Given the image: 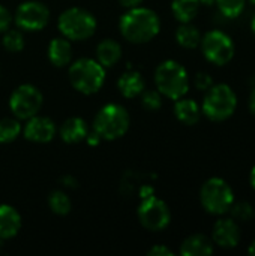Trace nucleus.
<instances>
[{"label":"nucleus","instance_id":"nucleus-1","mask_svg":"<svg viewBox=\"0 0 255 256\" xmlns=\"http://www.w3.org/2000/svg\"><path fill=\"white\" fill-rule=\"evenodd\" d=\"M119 28L122 36L132 44H146L161 30L158 14L149 8H131L120 16Z\"/></svg>","mask_w":255,"mask_h":256},{"label":"nucleus","instance_id":"nucleus-2","mask_svg":"<svg viewBox=\"0 0 255 256\" xmlns=\"http://www.w3.org/2000/svg\"><path fill=\"white\" fill-rule=\"evenodd\" d=\"M155 84L162 96L177 100L189 90L188 70L176 60H165L155 70Z\"/></svg>","mask_w":255,"mask_h":256},{"label":"nucleus","instance_id":"nucleus-3","mask_svg":"<svg viewBox=\"0 0 255 256\" xmlns=\"http://www.w3.org/2000/svg\"><path fill=\"white\" fill-rule=\"evenodd\" d=\"M237 108V94L228 84H213L204 94L201 114L210 122L219 123L228 120Z\"/></svg>","mask_w":255,"mask_h":256},{"label":"nucleus","instance_id":"nucleus-4","mask_svg":"<svg viewBox=\"0 0 255 256\" xmlns=\"http://www.w3.org/2000/svg\"><path fill=\"white\" fill-rule=\"evenodd\" d=\"M69 81L77 92L83 94H93L104 86L105 68L98 60L89 57L78 58L69 68Z\"/></svg>","mask_w":255,"mask_h":256},{"label":"nucleus","instance_id":"nucleus-5","mask_svg":"<svg viewBox=\"0 0 255 256\" xmlns=\"http://www.w3.org/2000/svg\"><path fill=\"white\" fill-rule=\"evenodd\" d=\"M129 114L125 106L119 104H108L102 106L95 120H93V130L101 136V140L113 141L122 138L129 129Z\"/></svg>","mask_w":255,"mask_h":256},{"label":"nucleus","instance_id":"nucleus-6","mask_svg":"<svg viewBox=\"0 0 255 256\" xmlns=\"http://www.w3.org/2000/svg\"><path fill=\"white\" fill-rule=\"evenodd\" d=\"M234 201L236 200L231 186L221 177H212L206 180L200 189V202L209 214L222 216L228 213Z\"/></svg>","mask_w":255,"mask_h":256},{"label":"nucleus","instance_id":"nucleus-7","mask_svg":"<svg viewBox=\"0 0 255 256\" xmlns=\"http://www.w3.org/2000/svg\"><path fill=\"white\" fill-rule=\"evenodd\" d=\"M57 26L63 38L69 40H84L93 36L96 20L83 8H69L60 14Z\"/></svg>","mask_w":255,"mask_h":256},{"label":"nucleus","instance_id":"nucleus-8","mask_svg":"<svg viewBox=\"0 0 255 256\" xmlns=\"http://www.w3.org/2000/svg\"><path fill=\"white\" fill-rule=\"evenodd\" d=\"M200 46L204 58L215 66L228 64L236 54L233 39L222 30L207 32L204 36H201Z\"/></svg>","mask_w":255,"mask_h":256},{"label":"nucleus","instance_id":"nucleus-9","mask_svg":"<svg viewBox=\"0 0 255 256\" xmlns=\"http://www.w3.org/2000/svg\"><path fill=\"white\" fill-rule=\"evenodd\" d=\"M42 102L44 96L38 87L33 84H21L12 92L9 108L18 120H27L39 112Z\"/></svg>","mask_w":255,"mask_h":256},{"label":"nucleus","instance_id":"nucleus-10","mask_svg":"<svg viewBox=\"0 0 255 256\" xmlns=\"http://www.w3.org/2000/svg\"><path fill=\"white\" fill-rule=\"evenodd\" d=\"M137 214L140 224L146 230L153 232L165 230L171 222V213L168 206L162 200L155 196V194L141 200Z\"/></svg>","mask_w":255,"mask_h":256},{"label":"nucleus","instance_id":"nucleus-11","mask_svg":"<svg viewBox=\"0 0 255 256\" xmlns=\"http://www.w3.org/2000/svg\"><path fill=\"white\" fill-rule=\"evenodd\" d=\"M15 24L24 32H39L50 21V9L38 0L21 3L15 10Z\"/></svg>","mask_w":255,"mask_h":256},{"label":"nucleus","instance_id":"nucleus-12","mask_svg":"<svg viewBox=\"0 0 255 256\" xmlns=\"http://www.w3.org/2000/svg\"><path fill=\"white\" fill-rule=\"evenodd\" d=\"M242 232L239 224L231 218H221L212 228V242L221 249H234L239 246Z\"/></svg>","mask_w":255,"mask_h":256},{"label":"nucleus","instance_id":"nucleus-13","mask_svg":"<svg viewBox=\"0 0 255 256\" xmlns=\"http://www.w3.org/2000/svg\"><path fill=\"white\" fill-rule=\"evenodd\" d=\"M23 134H24L26 140H29L32 142L45 144L54 138L56 123L48 117H42V116L36 114V116L27 118V123L23 129Z\"/></svg>","mask_w":255,"mask_h":256},{"label":"nucleus","instance_id":"nucleus-14","mask_svg":"<svg viewBox=\"0 0 255 256\" xmlns=\"http://www.w3.org/2000/svg\"><path fill=\"white\" fill-rule=\"evenodd\" d=\"M21 230V216L12 206H0V240L15 237Z\"/></svg>","mask_w":255,"mask_h":256},{"label":"nucleus","instance_id":"nucleus-15","mask_svg":"<svg viewBox=\"0 0 255 256\" xmlns=\"http://www.w3.org/2000/svg\"><path fill=\"white\" fill-rule=\"evenodd\" d=\"M213 254V242L203 234H192L180 244V255L209 256Z\"/></svg>","mask_w":255,"mask_h":256},{"label":"nucleus","instance_id":"nucleus-16","mask_svg":"<svg viewBox=\"0 0 255 256\" xmlns=\"http://www.w3.org/2000/svg\"><path fill=\"white\" fill-rule=\"evenodd\" d=\"M89 134L87 123L81 117H69L60 128V138L66 144H78L86 140Z\"/></svg>","mask_w":255,"mask_h":256},{"label":"nucleus","instance_id":"nucleus-17","mask_svg":"<svg viewBox=\"0 0 255 256\" xmlns=\"http://www.w3.org/2000/svg\"><path fill=\"white\" fill-rule=\"evenodd\" d=\"M174 116L177 120L186 126H194L200 122L201 108L194 99H186L185 96L177 99L174 104Z\"/></svg>","mask_w":255,"mask_h":256},{"label":"nucleus","instance_id":"nucleus-18","mask_svg":"<svg viewBox=\"0 0 255 256\" xmlns=\"http://www.w3.org/2000/svg\"><path fill=\"white\" fill-rule=\"evenodd\" d=\"M48 58L56 68H63L72 60V45L66 38H54L48 45Z\"/></svg>","mask_w":255,"mask_h":256},{"label":"nucleus","instance_id":"nucleus-19","mask_svg":"<svg viewBox=\"0 0 255 256\" xmlns=\"http://www.w3.org/2000/svg\"><path fill=\"white\" fill-rule=\"evenodd\" d=\"M122 58V45L114 39H104L96 46V60L104 68H113Z\"/></svg>","mask_w":255,"mask_h":256},{"label":"nucleus","instance_id":"nucleus-20","mask_svg":"<svg viewBox=\"0 0 255 256\" xmlns=\"http://www.w3.org/2000/svg\"><path fill=\"white\" fill-rule=\"evenodd\" d=\"M117 88L128 99L137 98L144 90V80H143L140 72H137V70H126L117 80Z\"/></svg>","mask_w":255,"mask_h":256},{"label":"nucleus","instance_id":"nucleus-21","mask_svg":"<svg viewBox=\"0 0 255 256\" xmlns=\"http://www.w3.org/2000/svg\"><path fill=\"white\" fill-rule=\"evenodd\" d=\"M176 40L180 46L186 50H195L197 46H200L201 33L194 24L182 22L176 30Z\"/></svg>","mask_w":255,"mask_h":256},{"label":"nucleus","instance_id":"nucleus-22","mask_svg":"<svg viewBox=\"0 0 255 256\" xmlns=\"http://www.w3.org/2000/svg\"><path fill=\"white\" fill-rule=\"evenodd\" d=\"M200 4V0H173L171 12L179 22H191L197 16Z\"/></svg>","mask_w":255,"mask_h":256},{"label":"nucleus","instance_id":"nucleus-23","mask_svg":"<svg viewBox=\"0 0 255 256\" xmlns=\"http://www.w3.org/2000/svg\"><path fill=\"white\" fill-rule=\"evenodd\" d=\"M21 124L18 118L5 117L0 120V144H9L15 141L21 134Z\"/></svg>","mask_w":255,"mask_h":256},{"label":"nucleus","instance_id":"nucleus-24","mask_svg":"<svg viewBox=\"0 0 255 256\" xmlns=\"http://www.w3.org/2000/svg\"><path fill=\"white\" fill-rule=\"evenodd\" d=\"M48 206H50V210L59 216L68 214L71 212V207H72L69 196L62 190H53L48 195Z\"/></svg>","mask_w":255,"mask_h":256},{"label":"nucleus","instance_id":"nucleus-25","mask_svg":"<svg viewBox=\"0 0 255 256\" xmlns=\"http://www.w3.org/2000/svg\"><path fill=\"white\" fill-rule=\"evenodd\" d=\"M215 3L219 9V14L228 20L240 16L246 6V0H216Z\"/></svg>","mask_w":255,"mask_h":256},{"label":"nucleus","instance_id":"nucleus-26","mask_svg":"<svg viewBox=\"0 0 255 256\" xmlns=\"http://www.w3.org/2000/svg\"><path fill=\"white\" fill-rule=\"evenodd\" d=\"M228 213L231 214V219L236 222H249L255 218V210L251 202L246 201H234L230 207Z\"/></svg>","mask_w":255,"mask_h":256},{"label":"nucleus","instance_id":"nucleus-27","mask_svg":"<svg viewBox=\"0 0 255 256\" xmlns=\"http://www.w3.org/2000/svg\"><path fill=\"white\" fill-rule=\"evenodd\" d=\"M3 48L9 52H20L24 48V36L20 30L15 28H8L6 32H3Z\"/></svg>","mask_w":255,"mask_h":256},{"label":"nucleus","instance_id":"nucleus-28","mask_svg":"<svg viewBox=\"0 0 255 256\" xmlns=\"http://www.w3.org/2000/svg\"><path fill=\"white\" fill-rule=\"evenodd\" d=\"M141 105L147 111H156L162 106V94L158 90H143Z\"/></svg>","mask_w":255,"mask_h":256},{"label":"nucleus","instance_id":"nucleus-29","mask_svg":"<svg viewBox=\"0 0 255 256\" xmlns=\"http://www.w3.org/2000/svg\"><path fill=\"white\" fill-rule=\"evenodd\" d=\"M194 84H195V87H197L200 92H207V90L213 86V78H212L207 72H198V74L195 75Z\"/></svg>","mask_w":255,"mask_h":256},{"label":"nucleus","instance_id":"nucleus-30","mask_svg":"<svg viewBox=\"0 0 255 256\" xmlns=\"http://www.w3.org/2000/svg\"><path fill=\"white\" fill-rule=\"evenodd\" d=\"M11 22H12L11 12L3 4H0V33L6 32L11 27Z\"/></svg>","mask_w":255,"mask_h":256},{"label":"nucleus","instance_id":"nucleus-31","mask_svg":"<svg viewBox=\"0 0 255 256\" xmlns=\"http://www.w3.org/2000/svg\"><path fill=\"white\" fill-rule=\"evenodd\" d=\"M147 255L149 256H173V250H170L167 246H164V244H156V246H153L149 252H147Z\"/></svg>","mask_w":255,"mask_h":256},{"label":"nucleus","instance_id":"nucleus-32","mask_svg":"<svg viewBox=\"0 0 255 256\" xmlns=\"http://www.w3.org/2000/svg\"><path fill=\"white\" fill-rule=\"evenodd\" d=\"M86 141H87V144H89V146H98V144L101 142V136H99L95 130H92V132H89V134H87Z\"/></svg>","mask_w":255,"mask_h":256},{"label":"nucleus","instance_id":"nucleus-33","mask_svg":"<svg viewBox=\"0 0 255 256\" xmlns=\"http://www.w3.org/2000/svg\"><path fill=\"white\" fill-rule=\"evenodd\" d=\"M117 2H119L123 8L131 9V8H137V6H140L143 0H117Z\"/></svg>","mask_w":255,"mask_h":256},{"label":"nucleus","instance_id":"nucleus-34","mask_svg":"<svg viewBox=\"0 0 255 256\" xmlns=\"http://www.w3.org/2000/svg\"><path fill=\"white\" fill-rule=\"evenodd\" d=\"M62 183H63L66 188H77V180H75L72 176H63V177H62Z\"/></svg>","mask_w":255,"mask_h":256},{"label":"nucleus","instance_id":"nucleus-35","mask_svg":"<svg viewBox=\"0 0 255 256\" xmlns=\"http://www.w3.org/2000/svg\"><path fill=\"white\" fill-rule=\"evenodd\" d=\"M248 105H249V111H251V114H252V116H255V87L252 88L251 94H249V100H248Z\"/></svg>","mask_w":255,"mask_h":256},{"label":"nucleus","instance_id":"nucleus-36","mask_svg":"<svg viewBox=\"0 0 255 256\" xmlns=\"http://www.w3.org/2000/svg\"><path fill=\"white\" fill-rule=\"evenodd\" d=\"M249 184H251V188L255 190V165L252 166L251 172H249Z\"/></svg>","mask_w":255,"mask_h":256},{"label":"nucleus","instance_id":"nucleus-37","mask_svg":"<svg viewBox=\"0 0 255 256\" xmlns=\"http://www.w3.org/2000/svg\"><path fill=\"white\" fill-rule=\"evenodd\" d=\"M248 254L255 256V240L251 243V244H249V248H248Z\"/></svg>","mask_w":255,"mask_h":256},{"label":"nucleus","instance_id":"nucleus-38","mask_svg":"<svg viewBox=\"0 0 255 256\" xmlns=\"http://www.w3.org/2000/svg\"><path fill=\"white\" fill-rule=\"evenodd\" d=\"M215 2H216V0H200V3H201V4H206V6L215 4Z\"/></svg>","mask_w":255,"mask_h":256},{"label":"nucleus","instance_id":"nucleus-39","mask_svg":"<svg viewBox=\"0 0 255 256\" xmlns=\"http://www.w3.org/2000/svg\"><path fill=\"white\" fill-rule=\"evenodd\" d=\"M251 30H252V33H254L255 36V14L252 15V18H251Z\"/></svg>","mask_w":255,"mask_h":256},{"label":"nucleus","instance_id":"nucleus-40","mask_svg":"<svg viewBox=\"0 0 255 256\" xmlns=\"http://www.w3.org/2000/svg\"><path fill=\"white\" fill-rule=\"evenodd\" d=\"M249 2H251V3H252V4H255V0H249Z\"/></svg>","mask_w":255,"mask_h":256},{"label":"nucleus","instance_id":"nucleus-41","mask_svg":"<svg viewBox=\"0 0 255 256\" xmlns=\"http://www.w3.org/2000/svg\"><path fill=\"white\" fill-rule=\"evenodd\" d=\"M254 210H255V207H254Z\"/></svg>","mask_w":255,"mask_h":256}]
</instances>
